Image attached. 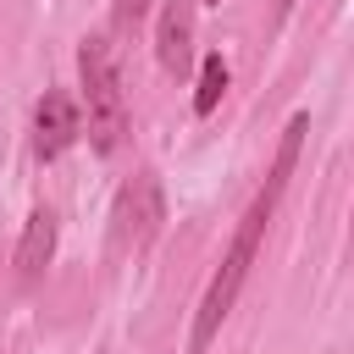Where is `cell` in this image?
<instances>
[{
	"mask_svg": "<svg viewBox=\"0 0 354 354\" xmlns=\"http://www.w3.org/2000/svg\"><path fill=\"white\" fill-rule=\"evenodd\" d=\"M304 133H310V116H304V111L288 116L282 144H277V160H271V171H266V188L249 199V210H243V221H238V232H232V243H227V254H221V266H216L205 299H199V315H194V332H188V354H210L221 321L232 315V304H238V293H243V282H249V266H254V254H260L266 221L277 216V199H282V188H288L293 166H299Z\"/></svg>",
	"mask_w": 354,
	"mask_h": 354,
	"instance_id": "cell-1",
	"label": "cell"
},
{
	"mask_svg": "<svg viewBox=\"0 0 354 354\" xmlns=\"http://www.w3.org/2000/svg\"><path fill=\"white\" fill-rule=\"evenodd\" d=\"M77 83H83V127H88V144L100 155H111L127 133V100H122V77H116V61H111V44L100 33H88L77 44Z\"/></svg>",
	"mask_w": 354,
	"mask_h": 354,
	"instance_id": "cell-2",
	"label": "cell"
},
{
	"mask_svg": "<svg viewBox=\"0 0 354 354\" xmlns=\"http://www.w3.org/2000/svg\"><path fill=\"white\" fill-rule=\"evenodd\" d=\"M160 221H166V188H160V177L155 171L127 177L116 188V205H111V243H116V254L149 249L155 232H160Z\"/></svg>",
	"mask_w": 354,
	"mask_h": 354,
	"instance_id": "cell-3",
	"label": "cell"
},
{
	"mask_svg": "<svg viewBox=\"0 0 354 354\" xmlns=\"http://www.w3.org/2000/svg\"><path fill=\"white\" fill-rule=\"evenodd\" d=\"M77 133H83L77 100L66 88H44L39 105H33V155L39 160H55V155H66L77 144Z\"/></svg>",
	"mask_w": 354,
	"mask_h": 354,
	"instance_id": "cell-4",
	"label": "cell"
},
{
	"mask_svg": "<svg viewBox=\"0 0 354 354\" xmlns=\"http://www.w3.org/2000/svg\"><path fill=\"white\" fill-rule=\"evenodd\" d=\"M155 55H160V66L166 72H188V61H194V0H166V11H160V28H155Z\"/></svg>",
	"mask_w": 354,
	"mask_h": 354,
	"instance_id": "cell-5",
	"label": "cell"
},
{
	"mask_svg": "<svg viewBox=\"0 0 354 354\" xmlns=\"http://www.w3.org/2000/svg\"><path fill=\"white\" fill-rule=\"evenodd\" d=\"M55 232H61V227H55V210H44V205L22 221V238H17V277H22V282H33V277L55 260Z\"/></svg>",
	"mask_w": 354,
	"mask_h": 354,
	"instance_id": "cell-6",
	"label": "cell"
},
{
	"mask_svg": "<svg viewBox=\"0 0 354 354\" xmlns=\"http://www.w3.org/2000/svg\"><path fill=\"white\" fill-rule=\"evenodd\" d=\"M221 94H227V61L210 50L205 61H199V88H194V116H210L216 105H221Z\"/></svg>",
	"mask_w": 354,
	"mask_h": 354,
	"instance_id": "cell-7",
	"label": "cell"
},
{
	"mask_svg": "<svg viewBox=\"0 0 354 354\" xmlns=\"http://www.w3.org/2000/svg\"><path fill=\"white\" fill-rule=\"evenodd\" d=\"M144 11H149V0H116V28H133Z\"/></svg>",
	"mask_w": 354,
	"mask_h": 354,
	"instance_id": "cell-8",
	"label": "cell"
},
{
	"mask_svg": "<svg viewBox=\"0 0 354 354\" xmlns=\"http://www.w3.org/2000/svg\"><path fill=\"white\" fill-rule=\"evenodd\" d=\"M277 11H282V17H288V11H293V0H277Z\"/></svg>",
	"mask_w": 354,
	"mask_h": 354,
	"instance_id": "cell-9",
	"label": "cell"
},
{
	"mask_svg": "<svg viewBox=\"0 0 354 354\" xmlns=\"http://www.w3.org/2000/svg\"><path fill=\"white\" fill-rule=\"evenodd\" d=\"M216 6H221V0H216Z\"/></svg>",
	"mask_w": 354,
	"mask_h": 354,
	"instance_id": "cell-10",
	"label": "cell"
}]
</instances>
